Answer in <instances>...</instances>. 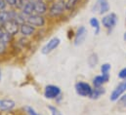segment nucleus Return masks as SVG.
Wrapping results in <instances>:
<instances>
[{"label": "nucleus", "mask_w": 126, "mask_h": 115, "mask_svg": "<svg viewBox=\"0 0 126 115\" xmlns=\"http://www.w3.org/2000/svg\"><path fill=\"white\" fill-rule=\"evenodd\" d=\"M110 74H99L96 75L92 79V86L93 87H103L110 81Z\"/></svg>", "instance_id": "nucleus-15"}, {"label": "nucleus", "mask_w": 126, "mask_h": 115, "mask_svg": "<svg viewBox=\"0 0 126 115\" xmlns=\"http://www.w3.org/2000/svg\"><path fill=\"white\" fill-rule=\"evenodd\" d=\"M110 6L109 0H96L95 4L92 6V13L104 16L110 13Z\"/></svg>", "instance_id": "nucleus-7"}, {"label": "nucleus", "mask_w": 126, "mask_h": 115, "mask_svg": "<svg viewBox=\"0 0 126 115\" xmlns=\"http://www.w3.org/2000/svg\"><path fill=\"white\" fill-rule=\"evenodd\" d=\"M56 1H64V0H56Z\"/></svg>", "instance_id": "nucleus-33"}, {"label": "nucleus", "mask_w": 126, "mask_h": 115, "mask_svg": "<svg viewBox=\"0 0 126 115\" xmlns=\"http://www.w3.org/2000/svg\"><path fill=\"white\" fill-rule=\"evenodd\" d=\"M8 8L10 9H15V6H16V0H5Z\"/></svg>", "instance_id": "nucleus-27"}, {"label": "nucleus", "mask_w": 126, "mask_h": 115, "mask_svg": "<svg viewBox=\"0 0 126 115\" xmlns=\"http://www.w3.org/2000/svg\"><path fill=\"white\" fill-rule=\"evenodd\" d=\"M61 95H63V91L61 87L55 84H48L43 89V96L46 100L49 101H56L57 98H59Z\"/></svg>", "instance_id": "nucleus-4"}, {"label": "nucleus", "mask_w": 126, "mask_h": 115, "mask_svg": "<svg viewBox=\"0 0 126 115\" xmlns=\"http://www.w3.org/2000/svg\"><path fill=\"white\" fill-rule=\"evenodd\" d=\"M3 29L5 30V32L17 37L19 36V31H20V24L18 22H16L15 20H10L9 22H7L6 24H4Z\"/></svg>", "instance_id": "nucleus-11"}, {"label": "nucleus", "mask_w": 126, "mask_h": 115, "mask_svg": "<svg viewBox=\"0 0 126 115\" xmlns=\"http://www.w3.org/2000/svg\"><path fill=\"white\" fill-rule=\"evenodd\" d=\"M7 9H8V6L5 2V0H0V11H4Z\"/></svg>", "instance_id": "nucleus-28"}, {"label": "nucleus", "mask_w": 126, "mask_h": 115, "mask_svg": "<svg viewBox=\"0 0 126 115\" xmlns=\"http://www.w3.org/2000/svg\"><path fill=\"white\" fill-rule=\"evenodd\" d=\"M27 23L32 25L35 29H47L50 21L47 18V16L43 15H38V14H32L27 18Z\"/></svg>", "instance_id": "nucleus-2"}, {"label": "nucleus", "mask_w": 126, "mask_h": 115, "mask_svg": "<svg viewBox=\"0 0 126 115\" xmlns=\"http://www.w3.org/2000/svg\"><path fill=\"white\" fill-rule=\"evenodd\" d=\"M63 2H64L65 11H66L67 15L69 16L78 9L80 4L82 3V0H64Z\"/></svg>", "instance_id": "nucleus-14"}, {"label": "nucleus", "mask_w": 126, "mask_h": 115, "mask_svg": "<svg viewBox=\"0 0 126 115\" xmlns=\"http://www.w3.org/2000/svg\"><path fill=\"white\" fill-rule=\"evenodd\" d=\"M117 103L121 107H126V94L120 97V99L117 101Z\"/></svg>", "instance_id": "nucleus-25"}, {"label": "nucleus", "mask_w": 126, "mask_h": 115, "mask_svg": "<svg viewBox=\"0 0 126 115\" xmlns=\"http://www.w3.org/2000/svg\"><path fill=\"white\" fill-rule=\"evenodd\" d=\"M10 48H11V45L4 42L3 40H0V58L5 57L9 53Z\"/></svg>", "instance_id": "nucleus-21"}, {"label": "nucleus", "mask_w": 126, "mask_h": 115, "mask_svg": "<svg viewBox=\"0 0 126 115\" xmlns=\"http://www.w3.org/2000/svg\"><path fill=\"white\" fill-rule=\"evenodd\" d=\"M46 1H47V2H49V3H50V2H52V1H53V0H46Z\"/></svg>", "instance_id": "nucleus-32"}, {"label": "nucleus", "mask_w": 126, "mask_h": 115, "mask_svg": "<svg viewBox=\"0 0 126 115\" xmlns=\"http://www.w3.org/2000/svg\"><path fill=\"white\" fill-rule=\"evenodd\" d=\"M21 12L28 18L32 14H34V0H27L25 5L23 6Z\"/></svg>", "instance_id": "nucleus-17"}, {"label": "nucleus", "mask_w": 126, "mask_h": 115, "mask_svg": "<svg viewBox=\"0 0 126 115\" xmlns=\"http://www.w3.org/2000/svg\"><path fill=\"white\" fill-rule=\"evenodd\" d=\"M117 22H118V17L113 12H110V13L104 15L102 20H101V24H102L103 28L107 30V32L109 34L116 27Z\"/></svg>", "instance_id": "nucleus-3"}, {"label": "nucleus", "mask_w": 126, "mask_h": 115, "mask_svg": "<svg viewBox=\"0 0 126 115\" xmlns=\"http://www.w3.org/2000/svg\"><path fill=\"white\" fill-rule=\"evenodd\" d=\"M87 63H88V65L91 67V68H94L97 66V64L99 63V57H98V55L96 54V53H92L88 58H87Z\"/></svg>", "instance_id": "nucleus-20"}, {"label": "nucleus", "mask_w": 126, "mask_h": 115, "mask_svg": "<svg viewBox=\"0 0 126 115\" xmlns=\"http://www.w3.org/2000/svg\"><path fill=\"white\" fill-rule=\"evenodd\" d=\"M126 92V80L120 81L116 86L114 87V89L112 90V92L110 93V100L112 102L117 101L121 96H123Z\"/></svg>", "instance_id": "nucleus-9"}, {"label": "nucleus", "mask_w": 126, "mask_h": 115, "mask_svg": "<svg viewBox=\"0 0 126 115\" xmlns=\"http://www.w3.org/2000/svg\"><path fill=\"white\" fill-rule=\"evenodd\" d=\"M123 40H124V41L126 42V31L124 32V33H123Z\"/></svg>", "instance_id": "nucleus-30"}, {"label": "nucleus", "mask_w": 126, "mask_h": 115, "mask_svg": "<svg viewBox=\"0 0 126 115\" xmlns=\"http://www.w3.org/2000/svg\"><path fill=\"white\" fill-rule=\"evenodd\" d=\"M106 94V89L105 87H93V91H92V94L90 96L89 99L96 101V100H99L101 97H103L104 95Z\"/></svg>", "instance_id": "nucleus-18"}, {"label": "nucleus", "mask_w": 126, "mask_h": 115, "mask_svg": "<svg viewBox=\"0 0 126 115\" xmlns=\"http://www.w3.org/2000/svg\"><path fill=\"white\" fill-rule=\"evenodd\" d=\"M89 25H90V27L93 29L94 30V34L95 35H99L100 34V32H101V22L99 21V19L97 18V17H92L90 20H89Z\"/></svg>", "instance_id": "nucleus-19"}, {"label": "nucleus", "mask_w": 126, "mask_h": 115, "mask_svg": "<svg viewBox=\"0 0 126 115\" xmlns=\"http://www.w3.org/2000/svg\"><path fill=\"white\" fill-rule=\"evenodd\" d=\"M125 23H126V12H125Z\"/></svg>", "instance_id": "nucleus-34"}, {"label": "nucleus", "mask_w": 126, "mask_h": 115, "mask_svg": "<svg viewBox=\"0 0 126 115\" xmlns=\"http://www.w3.org/2000/svg\"><path fill=\"white\" fill-rule=\"evenodd\" d=\"M74 90L75 93L81 97V98H90L92 91H93V86L85 81H77L74 84Z\"/></svg>", "instance_id": "nucleus-5"}, {"label": "nucleus", "mask_w": 126, "mask_h": 115, "mask_svg": "<svg viewBox=\"0 0 126 115\" xmlns=\"http://www.w3.org/2000/svg\"><path fill=\"white\" fill-rule=\"evenodd\" d=\"M61 44V39L58 36H53L51 37L40 49L41 54L43 55H49L52 52H54Z\"/></svg>", "instance_id": "nucleus-6"}, {"label": "nucleus", "mask_w": 126, "mask_h": 115, "mask_svg": "<svg viewBox=\"0 0 126 115\" xmlns=\"http://www.w3.org/2000/svg\"><path fill=\"white\" fill-rule=\"evenodd\" d=\"M117 76H118V78L120 80H126V67H123V68H121L119 70Z\"/></svg>", "instance_id": "nucleus-26"}, {"label": "nucleus", "mask_w": 126, "mask_h": 115, "mask_svg": "<svg viewBox=\"0 0 126 115\" xmlns=\"http://www.w3.org/2000/svg\"><path fill=\"white\" fill-rule=\"evenodd\" d=\"M13 16H14V9L8 8L7 10L0 11V25L3 26L10 20H13Z\"/></svg>", "instance_id": "nucleus-16"}, {"label": "nucleus", "mask_w": 126, "mask_h": 115, "mask_svg": "<svg viewBox=\"0 0 126 115\" xmlns=\"http://www.w3.org/2000/svg\"><path fill=\"white\" fill-rule=\"evenodd\" d=\"M4 34H5V30H4V29H3V27H0V40L3 39Z\"/></svg>", "instance_id": "nucleus-29"}, {"label": "nucleus", "mask_w": 126, "mask_h": 115, "mask_svg": "<svg viewBox=\"0 0 126 115\" xmlns=\"http://www.w3.org/2000/svg\"><path fill=\"white\" fill-rule=\"evenodd\" d=\"M88 34V30L84 26H80L78 27L76 30L74 31V35H73V45L74 46H80L84 43L86 37Z\"/></svg>", "instance_id": "nucleus-8"}, {"label": "nucleus", "mask_w": 126, "mask_h": 115, "mask_svg": "<svg viewBox=\"0 0 126 115\" xmlns=\"http://www.w3.org/2000/svg\"><path fill=\"white\" fill-rule=\"evenodd\" d=\"M17 106L15 101L11 99H0V112H11Z\"/></svg>", "instance_id": "nucleus-13"}, {"label": "nucleus", "mask_w": 126, "mask_h": 115, "mask_svg": "<svg viewBox=\"0 0 126 115\" xmlns=\"http://www.w3.org/2000/svg\"><path fill=\"white\" fill-rule=\"evenodd\" d=\"M37 32V29H35L34 27H32V25H30L29 23H24L22 25H20V31H19V35L27 37V38H31L33 39L35 34Z\"/></svg>", "instance_id": "nucleus-10"}, {"label": "nucleus", "mask_w": 126, "mask_h": 115, "mask_svg": "<svg viewBox=\"0 0 126 115\" xmlns=\"http://www.w3.org/2000/svg\"><path fill=\"white\" fill-rule=\"evenodd\" d=\"M47 109L49 110V112H50V115H63L62 114V112L58 109V107L57 106H55V105H47Z\"/></svg>", "instance_id": "nucleus-23"}, {"label": "nucleus", "mask_w": 126, "mask_h": 115, "mask_svg": "<svg viewBox=\"0 0 126 115\" xmlns=\"http://www.w3.org/2000/svg\"><path fill=\"white\" fill-rule=\"evenodd\" d=\"M65 16H68L65 7H64V2L63 1H56L53 0L52 2L49 3V8H48V13H47V18L49 19L50 23H56V22H62L63 21V18Z\"/></svg>", "instance_id": "nucleus-1"}, {"label": "nucleus", "mask_w": 126, "mask_h": 115, "mask_svg": "<svg viewBox=\"0 0 126 115\" xmlns=\"http://www.w3.org/2000/svg\"><path fill=\"white\" fill-rule=\"evenodd\" d=\"M25 111H26V113L28 115H41L40 113H38L32 106L31 105H27V106H25Z\"/></svg>", "instance_id": "nucleus-24"}, {"label": "nucleus", "mask_w": 126, "mask_h": 115, "mask_svg": "<svg viewBox=\"0 0 126 115\" xmlns=\"http://www.w3.org/2000/svg\"><path fill=\"white\" fill-rule=\"evenodd\" d=\"M1 78H2V71H1V67H0V81H1Z\"/></svg>", "instance_id": "nucleus-31"}, {"label": "nucleus", "mask_w": 126, "mask_h": 115, "mask_svg": "<svg viewBox=\"0 0 126 115\" xmlns=\"http://www.w3.org/2000/svg\"><path fill=\"white\" fill-rule=\"evenodd\" d=\"M111 69V65L109 62H105L100 66V70H101V74H110Z\"/></svg>", "instance_id": "nucleus-22"}, {"label": "nucleus", "mask_w": 126, "mask_h": 115, "mask_svg": "<svg viewBox=\"0 0 126 115\" xmlns=\"http://www.w3.org/2000/svg\"><path fill=\"white\" fill-rule=\"evenodd\" d=\"M49 2L46 0H34V14L47 16Z\"/></svg>", "instance_id": "nucleus-12"}]
</instances>
